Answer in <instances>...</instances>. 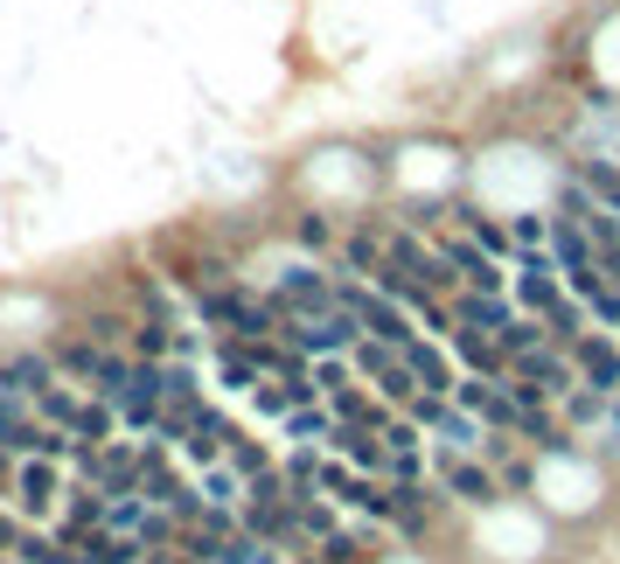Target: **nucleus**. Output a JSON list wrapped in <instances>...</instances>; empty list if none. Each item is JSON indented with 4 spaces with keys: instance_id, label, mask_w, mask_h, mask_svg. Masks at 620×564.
<instances>
[{
    "instance_id": "obj_25",
    "label": "nucleus",
    "mask_w": 620,
    "mask_h": 564,
    "mask_svg": "<svg viewBox=\"0 0 620 564\" xmlns=\"http://www.w3.org/2000/svg\"><path fill=\"white\" fill-rule=\"evenodd\" d=\"M293 230H300V244H314V251H328V244H334V223H321V216H300Z\"/></svg>"
},
{
    "instance_id": "obj_16",
    "label": "nucleus",
    "mask_w": 620,
    "mask_h": 564,
    "mask_svg": "<svg viewBox=\"0 0 620 564\" xmlns=\"http://www.w3.org/2000/svg\"><path fill=\"white\" fill-rule=\"evenodd\" d=\"M579 182L592 189V202H607V210L620 216V161H607V153H592V161H579Z\"/></svg>"
},
{
    "instance_id": "obj_11",
    "label": "nucleus",
    "mask_w": 620,
    "mask_h": 564,
    "mask_svg": "<svg viewBox=\"0 0 620 564\" xmlns=\"http://www.w3.org/2000/svg\"><path fill=\"white\" fill-rule=\"evenodd\" d=\"M98 523H106V495H98L91 481H84V489H70V502H63V516L49 523V530H57L63 544H77V536H84V530H98Z\"/></svg>"
},
{
    "instance_id": "obj_14",
    "label": "nucleus",
    "mask_w": 620,
    "mask_h": 564,
    "mask_svg": "<svg viewBox=\"0 0 620 564\" xmlns=\"http://www.w3.org/2000/svg\"><path fill=\"white\" fill-rule=\"evenodd\" d=\"M342 259H349L356 279H377V272H383V230H349V238H342Z\"/></svg>"
},
{
    "instance_id": "obj_22",
    "label": "nucleus",
    "mask_w": 620,
    "mask_h": 564,
    "mask_svg": "<svg viewBox=\"0 0 620 564\" xmlns=\"http://www.w3.org/2000/svg\"><path fill=\"white\" fill-rule=\"evenodd\" d=\"M419 474H426L419 446H383V481H419Z\"/></svg>"
},
{
    "instance_id": "obj_6",
    "label": "nucleus",
    "mask_w": 620,
    "mask_h": 564,
    "mask_svg": "<svg viewBox=\"0 0 620 564\" xmlns=\"http://www.w3.org/2000/svg\"><path fill=\"white\" fill-rule=\"evenodd\" d=\"M439 251H447V265L460 272V286H474V293H502V259H496V251H481L474 238H439Z\"/></svg>"
},
{
    "instance_id": "obj_17",
    "label": "nucleus",
    "mask_w": 620,
    "mask_h": 564,
    "mask_svg": "<svg viewBox=\"0 0 620 564\" xmlns=\"http://www.w3.org/2000/svg\"><path fill=\"white\" fill-rule=\"evenodd\" d=\"M328 432H334L328 397H321V404H300V412H287V440H300V446H328Z\"/></svg>"
},
{
    "instance_id": "obj_5",
    "label": "nucleus",
    "mask_w": 620,
    "mask_h": 564,
    "mask_svg": "<svg viewBox=\"0 0 620 564\" xmlns=\"http://www.w3.org/2000/svg\"><path fill=\"white\" fill-rule=\"evenodd\" d=\"M49 383H63V370H57V355L49 349H21V355H0V391H14V397H42Z\"/></svg>"
},
{
    "instance_id": "obj_21",
    "label": "nucleus",
    "mask_w": 620,
    "mask_h": 564,
    "mask_svg": "<svg viewBox=\"0 0 620 564\" xmlns=\"http://www.w3.org/2000/svg\"><path fill=\"white\" fill-rule=\"evenodd\" d=\"M287 489H321V446H300V453H287Z\"/></svg>"
},
{
    "instance_id": "obj_4",
    "label": "nucleus",
    "mask_w": 620,
    "mask_h": 564,
    "mask_svg": "<svg viewBox=\"0 0 620 564\" xmlns=\"http://www.w3.org/2000/svg\"><path fill=\"white\" fill-rule=\"evenodd\" d=\"M516 314H523V306H516L509 293H474V286L453 293V328H474V335H488V342H496Z\"/></svg>"
},
{
    "instance_id": "obj_2",
    "label": "nucleus",
    "mask_w": 620,
    "mask_h": 564,
    "mask_svg": "<svg viewBox=\"0 0 620 564\" xmlns=\"http://www.w3.org/2000/svg\"><path fill=\"white\" fill-rule=\"evenodd\" d=\"M57 467H63V460H42V453L14 460V489H8V495H14V516H29V523L49 516V523H57V508H63V495H70Z\"/></svg>"
},
{
    "instance_id": "obj_13",
    "label": "nucleus",
    "mask_w": 620,
    "mask_h": 564,
    "mask_svg": "<svg viewBox=\"0 0 620 564\" xmlns=\"http://www.w3.org/2000/svg\"><path fill=\"white\" fill-rule=\"evenodd\" d=\"M558 419H564V432L600 425V419H607V391H592V383H572V391L558 397Z\"/></svg>"
},
{
    "instance_id": "obj_9",
    "label": "nucleus",
    "mask_w": 620,
    "mask_h": 564,
    "mask_svg": "<svg viewBox=\"0 0 620 564\" xmlns=\"http://www.w3.org/2000/svg\"><path fill=\"white\" fill-rule=\"evenodd\" d=\"M230 440H238V425H230L223 412H217V404H196V425H189V460H202V467H210V460H223V446Z\"/></svg>"
},
{
    "instance_id": "obj_18",
    "label": "nucleus",
    "mask_w": 620,
    "mask_h": 564,
    "mask_svg": "<svg viewBox=\"0 0 620 564\" xmlns=\"http://www.w3.org/2000/svg\"><path fill=\"white\" fill-rule=\"evenodd\" d=\"M537 342H551V335H544V321H537V314H516V321L502 328V335H496V349L509 355V363H516L523 349H537Z\"/></svg>"
},
{
    "instance_id": "obj_20",
    "label": "nucleus",
    "mask_w": 620,
    "mask_h": 564,
    "mask_svg": "<svg viewBox=\"0 0 620 564\" xmlns=\"http://www.w3.org/2000/svg\"><path fill=\"white\" fill-rule=\"evenodd\" d=\"M460 216H468V238H474L481 251H496V259H502V251L516 244V238H509V223H496V216H481V210H460Z\"/></svg>"
},
{
    "instance_id": "obj_3",
    "label": "nucleus",
    "mask_w": 620,
    "mask_h": 564,
    "mask_svg": "<svg viewBox=\"0 0 620 564\" xmlns=\"http://www.w3.org/2000/svg\"><path fill=\"white\" fill-rule=\"evenodd\" d=\"M84 481H91L98 495H140V446H126V440H106V446L91 453Z\"/></svg>"
},
{
    "instance_id": "obj_23",
    "label": "nucleus",
    "mask_w": 620,
    "mask_h": 564,
    "mask_svg": "<svg viewBox=\"0 0 620 564\" xmlns=\"http://www.w3.org/2000/svg\"><path fill=\"white\" fill-rule=\"evenodd\" d=\"M509 238L523 244V251H551V223H544V216H516V223H509Z\"/></svg>"
},
{
    "instance_id": "obj_10",
    "label": "nucleus",
    "mask_w": 620,
    "mask_h": 564,
    "mask_svg": "<svg viewBox=\"0 0 620 564\" xmlns=\"http://www.w3.org/2000/svg\"><path fill=\"white\" fill-rule=\"evenodd\" d=\"M447 349H453V363H460V370H474V376H496V383L509 376V355L488 342V335H474V328H453Z\"/></svg>"
},
{
    "instance_id": "obj_7",
    "label": "nucleus",
    "mask_w": 620,
    "mask_h": 564,
    "mask_svg": "<svg viewBox=\"0 0 620 564\" xmlns=\"http://www.w3.org/2000/svg\"><path fill=\"white\" fill-rule=\"evenodd\" d=\"M572 370H579V383H592V391H620V349H613V335H579L572 342Z\"/></svg>"
},
{
    "instance_id": "obj_1",
    "label": "nucleus",
    "mask_w": 620,
    "mask_h": 564,
    "mask_svg": "<svg viewBox=\"0 0 620 564\" xmlns=\"http://www.w3.org/2000/svg\"><path fill=\"white\" fill-rule=\"evenodd\" d=\"M432 489H439V495H453L460 508H496L502 481H496V467H488V460H474V453H447V446H439V460H432Z\"/></svg>"
},
{
    "instance_id": "obj_24",
    "label": "nucleus",
    "mask_w": 620,
    "mask_h": 564,
    "mask_svg": "<svg viewBox=\"0 0 620 564\" xmlns=\"http://www.w3.org/2000/svg\"><path fill=\"white\" fill-rule=\"evenodd\" d=\"M586 314H592V328H620V286H600L586 300Z\"/></svg>"
},
{
    "instance_id": "obj_15",
    "label": "nucleus",
    "mask_w": 620,
    "mask_h": 564,
    "mask_svg": "<svg viewBox=\"0 0 620 564\" xmlns=\"http://www.w3.org/2000/svg\"><path fill=\"white\" fill-rule=\"evenodd\" d=\"M321 564H377V536H356V530H334V536H321Z\"/></svg>"
},
{
    "instance_id": "obj_19",
    "label": "nucleus",
    "mask_w": 620,
    "mask_h": 564,
    "mask_svg": "<svg viewBox=\"0 0 620 564\" xmlns=\"http://www.w3.org/2000/svg\"><path fill=\"white\" fill-rule=\"evenodd\" d=\"M223 460H230V467H238L244 481H258V474H272V453H266V446H251L244 432H238V440L223 446Z\"/></svg>"
},
{
    "instance_id": "obj_12",
    "label": "nucleus",
    "mask_w": 620,
    "mask_h": 564,
    "mask_svg": "<svg viewBox=\"0 0 620 564\" xmlns=\"http://www.w3.org/2000/svg\"><path fill=\"white\" fill-rule=\"evenodd\" d=\"M49 355H57V370H63V376L91 383V376H98V363H106V342H98V335H63Z\"/></svg>"
},
{
    "instance_id": "obj_8",
    "label": "nucleus",
    "mask_w": 620,
    "mask_h": 564,
    "mask_svg": "<svg viewBox=\"0 0 620 564\" xmlns=\"http://www.w3.org/2000/svg\"><path fill=\"white\" fill-rule=\"evenodd\" d=\"M404 363H411V376H419V391H432V397H453V383H460V363H453V349H439V342H411L404 349Z\"/></svg>"
}]
</instances>
